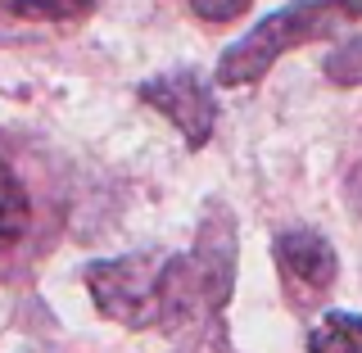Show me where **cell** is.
<instances>
[{
    "instance_id": "cell-1",
    "label": "cell",
    "mask_w": 362,
    "mask_h": 353,
    "mask_svg": "<svg viewBox=\"0 0 362 353\" xmlns=\"http://www.w3.org/2000/svg\"><path fill=\"white\" fill-rule=\"evenodd\" d=\"M235 286V218L222 204H209L195 245L163 258V322L158 331L213 326L231 303Z\"/></svg>"
},
{
    "instance_id": "cell-2",
    "label": "cell",
    "mask_w": 362,
    "mask_h": 353,
    "mask_svg": "<svg viewBox=\"0 0 362 353\" xmlns=\"http://www.w3.org/2000/svg\"><path fill=\"white\" fill-rule=\"evenodd\" d=\"M339 23H354L339 0H290L286 9L267 14L254 32H245L235 45H226L213 77H218V86H249L294 45L335 37Z\"/></svg>"
},
{
    "instance_id": "cell-3",
    "label": "cell",
    "mask_w": 362,
    "mask_h": 353,
    "mask_svg": "<svg viewBox=\"0 0 362 353\" xmlns=\"http://www.w3.org/2000/svg\"><path fill=\"white\" fill-rule=\"evenodd\" d=\"M163 258L158 249H136L122 258L86 263V290L109 322L127 331H150L163 322Z\"/></svg>"
},
{
    "instance_id": "cell-4",
    "label": "cell",
    "mask_w": 362,
    "mask_h": 353,
    "mask_svg": "<svg viewBox=\"0 0 362 353\" xmlns=\"http://www.w3.org/2000/svg\"><path fill=\"white\" fill-rule=\"evenodd\" d=\"M136 96L145 100L150 109H158L173 127L186 136L190 150H199L204 141L213 136V122H218V105H213V91L199 82V73H186V68H177V73H163V77H150V82H141Z\"/></svg>"
},
{
    "instance_id": "cell-5",
    "label": "cell",
    "mask_w": 362,
    "mask_h": 353,
    "mask_svg": "<svg viewBox=\"0 0 362 353\" xmlns=\"http://www.w3.org/2000/svg\"><path fill=\"white\" fill-rule=\"evenodd\" d=\"M276 267H281V281H286L290 299L294 303H308V299H322L326 290L335 286V249L326 245V236L308 231V226H294V231H281L276 245Z\"/></svg>"
},
{
    "instance_id": "cell-6",
    "label": "cell",
    "mask_w": 362,
    "mask_h": 353,
    "mask_svg": "<svg viewBox=\"0 0 362 353\" xmlns=\"http://www.w3.org/2000/svg\"><path fill=\"white\" fill-rule=\"evenodd\" d=\"M28 226H32V199L23 190L18 173L0 158V249L18 245L28 236Z\"/></svg>"
},
{
    "instance_id": "cell-7",
    "label": "cell",
    "mask_w": 362,
    "mask_h": 353,
    "mask_svg": "<svg viewBox=\"0 0 362 353\" xmlns=\"http://www.w3.org/2000/svg\"><path fill=\"white\" fill-rule=\"evenodd\" d=\"M308 353H362V317L326 313L308 335Z\"/></svg>"
},
{
    "instance_id": "cell-8",
    "label": "cell",
    "mask_w": 362,
    "mask_h": 353,
    "mask_svg": "<svg viewBox=\"0 0 362 353\" xmlns=\"http://www.w3.org/2000/svg\"><path fill=\"white\" fill-rule=\"evenodd\" d=\"M0 9L32 23H77L95 9V0H0Z\"/></svg>"
},
{
    "instance_id": "cell-9",
    "label": "cell",
    "mask_w": 362,
    "mask_h": 353,
    "mask_svg": "<svg viewBox=\"0 0 362 353\" xmlns=\"http://www.w3.org/2000/svg\"><path fill=\"white\" fill-rule=\"evenodd\" d=\"M326 77L335 86H362V41H349L326 59Z\"/></svg>"
},
{
    "instance_id": "cell-10",
    "label": "cell",
    "mask_w": 362,
    "mask_h": 353,
    "mask_svg": "<svg viewBox=\"0 0 362 353\" xmlns=\"http://www.w3.org/2000/svg\"><path fill=\"white\" fill-rule=\"evenodd\" d=\"M186 5L195 9L204 23H231L249 9V0H186Z\"/></svg>"
}]
</instances>
